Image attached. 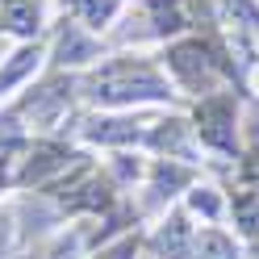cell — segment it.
<instances>
[{"label": "cell", "instance_id": "cell-3", "mask_svg": "<svg viewBox=\"0 0 259 259\" xmlns=\"http://www.w3.org/2000/svg\"><path fill=\"white\" fill-rule=\"evenodd\" d=\"M192 130L201 134L205 147L213 151H234V101L230 96H205L192 113Z\"/></svg>", "mask_w": 259, "mask_h": 259}, {"label": "cell", "instance_id": "cell-19", "mask_svg": "<svg viewBox=\"0 0 259 259\" xmlns=\"http://www.w3.org/2000/svg\"><path fill=\"white\" fill-rule=\"evenodd\" d=\"M242 171H247V180L255 184V192H259V155H251L247 163H242Z\"/></svg>", "mask_w": 259, "mask_h": 259}, {"label": "cell", "instance_id": "cell-7", "mask_svg": "<svg viewBox=\"0 0 259 259\" xmlns=\"http://www.w3.org/2000/svg\"><path fill=\"white\" fill-rule=\"evenodd\" d=\"M0 17H5V25L13 34H34L38 29V5L34 0H5Z\"/></svg>", "mask_w": 259, "mask_h": 259}, {"label": "cell", "instance_id": "cell-14", "mask_svg": "<svg viewBox=\"0 0 259 259\" xmlns=\"http://www.w3.org/2000/svg\"><path fill=\"white\" fill-rule=\"evenodd\" d=\"M67 205H71V209H105V205H109V188H105L101 180H88L84 188H79V197H71Z\"/></svg>", "mask_w": 259, "mask_h": 259}, {"label": "cell", "instance_id": "cell-5", "mask_svg": "<svg viewBox=\"0 0 259 259\" xmlns=\"http://www.w3.org/2000/svg\"><path fill=\"white\" fill-rule=\"evenodd\" d=\"M151 9V21L159 34H180L188 29V13H184V0H147Z\"/></svg>", "mask_w": 259, "mask_h": 259}, {"label": "cell", "instance_id": "cell-8", "mask_svg": "<svg viewBox=\"0 0 259 259\" xmlns=\"http://www.w3.org/2000/svg\"><path fill=\"white\" fill-rule=\"evenodd\" d=\"M63 109H67V92L63 88H46V92H38L34 101H29V117L42 121V125H51Z\"/></svg>", "mask_w": 259, "mask_h": 259}, {"label": "cell", "instance_id": "cell-4", "mask_svg": "<svg viewBox=\"0 0 259 259\" xmlns=\"http://www.w3.org/2000/svg\"><path fill=\"white\" fill-rule=\"evenodd\" d=\"M67 163H71V155L63 151V147H51V142H42V147H34V151H29L25 180H29V184H38V180H46L51 171H63Z\"/></svg>", "mask_w": 259, "mask_h": 259}, {"label": "cell", "instance_id": "cell-9", "mask_svg": "<svg viewBox=\"0 0 259 259\" xmlns=\"http://www.w3.org/2000/svg\"><path fill=\"white\" fill-rule=\"evenodd\" d=\"M234 218H238V226L247 234H259V192L255 188H247V192L234 197Z\"/></svg>", "mask_w": 259, "mask_h": 259}, {"label": "cell", "instance_id": "cell-12", "mask_svg": "<svg viewBox=\"0 0 259 259\" xmlns=\"http://www.w3.org/2000/svg\"><path fill=\"white\" fill-rule=\"evenodd\" d=\"M75 13H79L88 25L101 29V25H109L113 13H117V0H75Z\"/></svg>", "mask_w": 259, "mask_h": 259}, {"label": "cell", "instance_id": "cell-15", "mask_svg": "<svg viewBox=\"0 0 259 259\" xmlns=\"http://www.w3.org/2000/svg\"><path fill=\"white\" fill-rule=\"evenodd\" d=\"M201 259H238V255L218 230H209V234H201Z\"/></svg>", "mask_w": 259, "mask_h": 259}, {"label": "cell", "instance_id": "cell-6", "mask_svg": "<svg viewBox=\"0 0 259 259\" xmlns=\"http://www.w3.org/2000/svg\"><path fill=\"white\" fill-rule=\"evenodd\" d=\"M155 247H159V255H167V259H184V255H188V222L176 213L163 230H159Z\"/></svg>", "mask_w": 259, "mask_h": 259}, {"label": "cell", "instance_id": "cell-17", "mask_svg": "<svg viewBox=\"0 0 259 259\" xmlns=\"http://www.w3.org/2000/svg\"><path fill=\"white\" fill-rule=\"evenodd\" d=\"M192 205H197V209H205V213H209V218H213V213H218V201H213V197H209V188H197V197H192Z\"/></svg>", "mask_w": 259, "mask_h": 259}, {"label": "cell", "instance_id": "cell-2", "mask_svg": "<svg viewBox=\"0 0 259 259\" xmlns=\"http://www.w3.org/2000/svg\"><path fill=\"white\" fill-rule=\"evenodd\" d=\"M167 67H171V75L180 79L184 88H192V92H209L213 96V84H218V71H222V59H218V51L209 42H201V38H192V42H176L171 51H167Z\"/></svg>", "mask_w": 259, "mask_h": 259}, {"label": "cell", "instance_id": "cell-10", "mask_svg": "<svg viewBox=\"0 0 259 259\" xmlns=\"http://www.w3.org/2000/svg\"><path fill=\"white\" fill-rule=\"evenodd\" d=\"M88 134H92L96 142H134V138H138V125H134V121H96Z\"/></svg>", "mask_w": 259, "mask_h": 259}, {"label": "cell", "instance_id": "cell-11", "mask_svg": "<svg viewBox=\"0 0 259 259\" xmlns=\"http://www.w3.org/2000/svg\"><path fill=\"white\" fill-rule=\"evenodd\" d=\"M184 121H163L155 130V147H163V151H171V155H188V142H184Z\"/></svg>", "mask_w": 259, "mask_h": 259}, {"label": "cell", "instance_id": "cell-18", "mask_svg": "<svg viewBox=\"0 0 259 259\" xmlns=\"http://www.w3.org/2000/svg\"><path fill=\"white\" fill-rule=\"evenodd\" d=\"M101 259H134V238H125V242H117L113 251H105Z\"/></svg>", "mask_w": 259, "mask_h": 259}, {"label": "cell", "instance_id": "cell-13", "mask_svg": "<svg viewBox=\"0 0 259 259\" xmlns=\"http://www.w3.org/2000/svg\"><path fill=\"white\" fill-rule=\"evenodd\" d=\"M59 55H63V63L92 59V42H84V38L75 34V25H67V29H63V38H59Z\"/></svg>", "mask_w": 259, "mask_h": 259}, {"label": "cell", "instance_id": "cell-1", "mask_svg": "<svg viewBox=\"0 0 259 259\" xmlns=\"http://www.w3.org/2000/svg\"><path fill=\"white\" fill-rule=\"evenodd\" d=\"M84 88L96 105H147L171 96V84L142 59H109L88 75Z\"/></svg>", "mask_w": 259, "mask_h": 259}, {"label": "cell", "instance_id": "cell-16", "mask_svg": "<svg viewBox=\"0 0 259 259\" xmlns=\"http://www.w3.org/2000/svg\"><path fill=\"white\" fill-rule=\"evenodd\" d=\"M34 59H38V51H21V55H13V63H9V71L0 75V88H9L13 79H21L29 67H34Z\"/></svg>", "mask_w": 259, "mask_h": 259}]
</instances>
